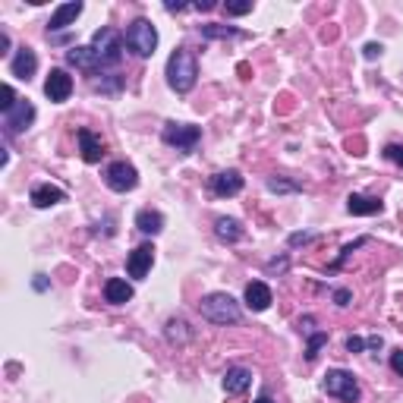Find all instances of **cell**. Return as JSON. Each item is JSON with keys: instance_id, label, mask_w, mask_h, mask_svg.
I'll use <instances>...</instances> for the list:
<instances>
[{"instance_id": "1", "label": "cell", "mask_w": 403, "mask_h": 403, "mask_svg": "<svg viewBox=\"0 0 403 403\" xmlns=\"http://www.w3.org/2000/svg\"><path fill=\"white\" fill-rule=\"evenodd\" d=\"M195 79H199V63H195L193 50L177 48L167 57V85L177 95H186V92H193Z\"/></svg>"}, {"instance_id": "2", "label": "cell", "mask_w": 403, "mask_h": 403, "mask_svg": "<svg viewBox=\"0 0 403 403\" xmlns=\"http://www.w3.org/2000/svg\"><path fill=\"white\" fill-rule=\"evenodd\" d=\"M199 312L205 321H211V325H237L240 321V303L230 296V293H208V296H202L199 303Z\"/></svg>"}, {"instance_id": "3", "label": "cell", "mask_w": 403, "mask_h": 403, "mask_svg": "<svg viewBox=\"0 0 403 403\" xmlns=\"http://www.w3.org/2000/svg\"><path fill=\"white\" fill-rule=\"evenodd\" d=\"M321 387H325L328 397H337L343 403H359V397H362L359 381L353 378V372H347V369H331L325 375V381H321Z\"/></svg>"}, {"instance_id": "4", "label": "cell", "mask_w": 403, "mask_h": 403, "mask_svg": "<svg viewBox=\"0 0 403 403\" xmlns=\"http://www.w3.org/2000/svg\"><path fill=\"white\" fill-rule=\"evenodd\" d=\"M92 50H95V57H98L101 67H114V63H120V57H123V38H120V32H114L111 26L98 28V32H95V38H92Z\"/></svg>"}, {"instance_id": "5", "label": "cell", "mask_w": 403, "mask_h": 403, "mask_svg": "<svg viewBox=\"0 0 403 403\" xmlns=\"http://www.w3.org/2000/svg\"><path fill=\"white\" fill-rule=\"evenodd\" d=\"M127 48L133 50L136 57H151L158 48V28L149 23V19H136L127 28Z\"/></svg>"}, {"instance_id": "6", "label": "cell", "mask_w": 403, "mask_h": 403, "mask_svg": "<svg viewBox=\"0 0 403 403\" xmlns=\"http://www.w3.org/2000/svg\"><path fill=\"white\" fill-rule=\"evenodd\" d=\"M161 139H164L171 149H177V151H183V155H189V151L199 145L202 129L193 127V123H167L164 133H161Z\"/></svg>"}, {"instance_id": "7", "label": "cell", "mask_w": 403, "mask_h": 403, "mask_svg": "<svg viewBox=\"0 0 403 403\" xmlns=\"http://www.w3.org/2000/svg\"><path fill=\"white\" fill-rule=\"evenodd\" d=\"M104 183H107V189H114V193H129V189H136V183H139V171L133 164H127V161H114V164L104 171Z\"/></svg>"}, {"instance_id": "8", "label": "cell", "mask_w": 403, "mask_h": 403, "mask_svg": "<svg viewBox=\"0 0 403 403\" xmlns=\"http://www.w3.org/2000/svg\"><path fill=\"white\" fill-rule=\"evenodd\" d=\"M32 123H35V107L28 104L26 98H19V101H16V107L4 114V127H6V133H23V129H28Z\"/></svg>"}, {"instance_id": "9", "label": "cell", "mask_w": 403, "mask_h": 403, "mask_svg": "<svg viewBox=\"0 0 403 403\" xmlns=\"http://www.w3.org/2000/svg\"><path fill=\"white\" fill-rule=\"evenodd\" d=\"M151 265H155V246L151 243L136 246L127 259V271H129V277H136V281H142V277L151 271Z\"/></svg>"}, {"instance_id": "10", "label": "cell", "mask_w": 403, "mask_h": 403, "mask_svg": "<svg viewBox=\"0 0 403 403\" xmlns=\"http://www.w3.org/2000/svg\"><path fill=\"white\" fill-rule=\"evenodd\" d=\"M45 95L54 104H63V101L72 95V76L67 70H50L48 82H45Z\"/></svg>"}, {"instance_id": "11", "label": "cell", "mask_w": 403, "mask_h": 403, "mask_svg": "<svg viewBox=\"0 0 403 403\" xmlns=\"http://www.w3.org/2000/svg\"><path fill=\"white\" fill-rule=\"evenodd\" d=\"M76 139H79V155H82L85 164H98V161L104 158V139H101L98 133H92V129H79Z\"/></svg>"}, {"instance_id": "12", "label": "cell", "mask_w": 403, "mask_h": 403, "mask_svg": "<svg viewBox=\"0 0 403 403\" xmlns=\"http://www.w3.org/2000/svg\"><path fill=\"white\" fill-rule=\"evenodd\" d=\"M240 189H243V173L240 171H221L211 177V193L221 195V199H230V195H237Z\"/></svg>"}, {"instance_id": "13", "label": "cell", "mask_w": 403, "mask_h": 403, "mask_svg": "<svg viewBox=\"0 0 403 403\" xmlns=\"http://www.w3.org/2000/svg\"><path fill=\"white\" fill-rule=\"evenodd\" d=\"M35 70H38V57H35V50L32 48H19L16 50V57H13V63H10V72L16 79H32L35 76Z\"/></svg>"}, {"instance_id": "14", "label": "cell", "mask_w": 403, "mask_h": 403, "mask_svg": "<svg viewBox=\"0 0 403 403\" xmlns=\"http://www.w3.org/2000/svg\"><path fill=\"white\" fill-rule=\"evenodd\" d=\"M32 205L35 208H50V205H60V202H67V193H63L60 186H50V183H41V186H35L32 189Z\"/></svg>"}, {"instance_id": "15", "label": "cell", "mask_w": 403, "mask_h": 403, "mask_svg": "<svg viewBox=\"0 0 403 403\" xmlns=\"http://www.w3.org/2000/svg\"><path fill=\"white\" fill-rule=\"evenodd\" d=\"M67 63H70V67H76V70H85V72H98L101 70V63H98V57H95L92 45L70 48L67 50Z\"/></svg>"}, {"instance_id": "16", "label": "cell", "mask_w": 403, "mask_h": 403, "mask_svg": "<svg viewBox=\"0 0 403 403\" xmlns=\"http://www.w3.org/2000/svg\"><path fill=\"white\" fill-rule=\"evenodd\" d=\"M82 10H85V6L79 4V0H72V4L57 6L54 16H50V23H48V28H50V32H57V28H67V26H72L79 16H82Z\"/></svg>"}, {"instance_id": "17", "label": "cell", "mask_w": 403, "mask_h": 403, "mask_svg": "<svg viewBox=\"0 0 403 403\" xmlns=\"http://www.w3.org/2000/svg\"><path fill=\"white\" fill-rule=\"evenodd\" d=\"M271 287L268 284H262V281H252V284H246V306L252 312H265L268 306H271Z\"/></svg>"}, {"instance_id": "18", "label": "cell", "mask_w": 403, "mask_h": 403, "mask_svg": "<svg viewBox=\"0 0 403 403\" xmlns=\"http://www.w3.org/2000/svg\"><path fill=\"white\" fill-rule=\"evenodd\" d=\"M104 299L111 306H127L129 299H133V287H129L123 277H111V281L104 284Z\"/></svg>"}, {"instance_id": "19", "label": "cell", "mask_w": 403, "mask_h": 403, "mask_svg": "<svg viewBox=\"0 0 403 403\" xmlns=\"http://www.w3.org/2000/svg\"><path fill=\"white\" fill-rule=\"evenodd\" d=\"M249 385H252V372L249 369H243V365L227 369V375H224V391L227 394H243Z\"/></svg>"}, {"instance_id": "20", "label": "cell", "mask_w": 403, "mask_h": 403, "mask_svg": "<svg viewBox=\"0 0 403 403\" xmlns=\"http://www.w3.org/2000/svg\"><path fill=\"white\" fill-rule=\"evenodd\" d=\"M347 211L350 215H381V211H385V205H381L378 199H369V195H359V193H353L347 199Z\"/></svg>"}, {"instance_id": "21", "label": "cell", "mask_w": 403, "mask_h": 403, "mask_svg": "<svg viewBox=\"0 0 403 403\" xmlns=\"http://www.w3.org/2000/svg\"><path fill=\"white\" fill-rule=\"evenodd\" d=\"M136 227L142 233H149V237H158V233L164 230V215H161V211H151V208H142L136 215Z\"/></svg>"}, {"instance_id": "22", "label": "cell", "mask_w": 403, "mask_h": 403, "mask_svg": "<svg viewBox=\"0 0 403 403\" xmlns=\"http://www.w3.org/2000/svg\"><path fill=\"white\" fill-rule=\"evenodd\" d=\"M215 233H217V240H224V243H237V240L243 237V227H240L237 217H217Z\"/></svg>"}, {"instance_id": "23", "label": "cell", "mask_w": 403, "mask_h": 403, "mask_svg": "<svg viewBox=\"0 0 403 403\" xmlns=\"http://www.w3.org/2000/svg\"><path fill=\"white\" fill-rule=\"evenodd\" d=\"M189 337H193V331H189V325L183 318L167 321V340H171V343H186Z\"/></svg>"}, {"instance_id": "24", "label": "cell", "mask_w": 403, "mask_h": 403, "mask_svg": "<svg viewBox=\"0 0 403 403\" xmlns=\"http://www.w3.org/2000/svg\"><path fill=\"white\" fill-rule=\"evenodd\" d=\"M224 13L227 16H246V13H252V0H227Z\"/></svg>"}, {"instance_id": "25", "label": "cell", "mask_w": 403, "mask_h": 403, "mask_svg": "<svg viewBox=\"0 0 403 403\" xmlns=\"http://www.w3.org/2000/svg\"><path fill=\"white\" fill-rule=\"evenodd\" d=\"M325 343H328V334H321V331H318V334H312V337H309V347H306V359L312 362V359L318 356V350L325 347Z\"/></svg>"}, {"instance_id": "26", "label": "cell", "mask_w": 403, "mask_h": 403, "mask_svg": "<svg viewBox=\"0 0 403 403\" xmlns=\"http://www.w3.org/2000/svg\"><path fill=\"white\" fill-rule=\"evenodd\" d=\"M205 38H230V35H240L237 28H217V26H202Z\"/></svg>"}, {"instance_id": "27", "label": "cell", "mask_w": 403, "mask_h": 403, "mask_svg": "<svg viewBox=\"0 0 403 403\" xmlns=\"http://www.w3.org/2000/svg\"><path fill=\"white\" fill-rule=\"evenodd\" d=\"M0 95H4V101H0V111H13V107H16V92H13V85H4V89H0Z\"/></svg>"}, {"instance_id": "28", "label": "cell", "mask_w": 403, "mask_h": 403, "mask_svg": "<svg viewBox=\"0 0 403 403\" xmlns=\"http://www.w3.org/2000/svg\"><path fill=\"white\" fill-rule=\"evenodd\" d=\"M385 158L391 161V164L403 167V145H387V149H385Z\"/></svg>"}, {"instance_id": "29", "label": "cell", "mask_w": 403, "mask_h": 403, "mask_svg": "<svg viewBox=\"0 0 403 403\" xmlns=\"http://www.w3.org/2000/svg\"><path fill=\"white\" fill-rule=\"evenodd\" d=\"M268 189L271 193H293L296 186H293V183H284V180H268Z\"/></svg>"}, {"instance_id": "30", "label": "cell", "mask_w": 403, "mask_h": 403, "mask_svg": "<svg viewBox=\"0 0 403 403\" xmlns=\"http://www.w3.org/2000/svg\"><path fill=\"white\" fill-rule=\"evenodd\" d=\"M391 369L397 372V375H403V350H394L391 353Z\"/></svg>"}, {"instance_id": "31", "label": "cell", "mask_w": 403, "mask_h": 403, "mask_svg": "<svg viewBox=\"0 0 403 403\" xmlns=\"http://www.w3.org/2000/svg\"><path fill=\"white\" fill-rule=\"evenodd\" d=\"M347 350H350V353H362V350H365V340H362V337H350V340H347Z\"/></svg>"}, {"instance_id": "32", "label": "cell", "mask_w": 403, "mask_h": 403, "mask_svg": "<svg viewBox=\"0 0 403 403\" xmlns=\"http://www.w3.org/2000/svg\"><path fill=\"white\" fill-rule=\"evenodd\" d=\"M334 303L337 306H350V290H334Z\"/></svg>"}, {"instance_id": "33", "label": "cell", "mask_w": 403, "mask_h": 403, "mask_svg": "<svg viewBox=\"0 0 403 403\" xmlns=\"http://www.w3.org/2000/svg\"><path fill=\"white\" fill-rule=\"evenodd\" d=\"M312 240V233H293L290 237V246H299V243H309Z\"/></svg>"}, {"instance_id": "34", "label": "cell", "mask_w": 403, "mask_h": 403, "mask_svg": "<svg viewBox=\"0 0 403 403\" xmlns=\"http://www.w3.org/2000/svg\"><path fill=\"white\" fill-rule=\"evenodd\" d=\"M381 45H365V57H369V60H375V57H381Z\"/></svg>"}, {"instance_id": "35", "label": "cell", "mask_w": 403, "mask_h": 403, "mask_svg": "<svg viewBox=\"0 0 403 403\" xmlns=\"http://www.w3.org/2000/svg\"><path fill=\"white\" fill-rule=\"evenodd\" d=\"M6 50H10V35L0 32V54H6Z\"/></svg>"}, {"instance_id": "36", "label": "cell", "mask_w": 403, "mask_h": 403, "mask_svg": "<svg viewBox=\"0 0 403 403\" xmlns=\"http://www.w3.org/2000/svg\"><path fill=\"white\" fill-rule=\"evenodd\" d=\"M48 287V281H45V274H35V290H45Z\"/></svg>"}, {"instance_id": "37", "label": "cell", "mask_w": 403, "mask_h": 403, "mask_svg": "<svg viewBox=\"0 0 403 403\" xmlns=\"http://www.w3.org/2000/svg\"><path fill=\"white\" fill-rule=\"evenodd\" d=\"M365 347H372V350H378V347H381V337H369V340H365Z\"/></svg>"}, {"instance_id": "38", "label": "cell", "mask_w": 403, "mask_h": 403, "mask_svg": "<svg viewBox=\"0 0 403 403\" xmlns=\"http://www.w3.org/2000/svg\"><path fill=\"white\" fill-rule=\"evenodd\" d=\"M167 10H171V13H180V10H186V4H167Z\"/></svg>"}, {"instance_id": "39", "label": "cell", "mask_w": 403, "mask_h": 403, "mask_svg": "<svg viewBox=\"0 0 403 403\" xmlns=\"http://www.w3.org/2000/svg\"><path fill=\"white\" fill-rule=\"evenodd\" d=\"M252 403H274V400H271V397H268V394H262V397H255Z\"/></svg>"}]
</instances>
